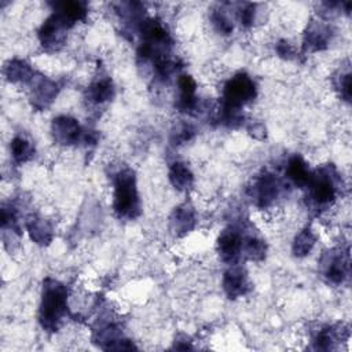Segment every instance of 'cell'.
Instances as JSON below:
<instances>
[{
    "mask_svg": "<svg viewBox=\"0 0 352 352\" xmlns=\"http://www.w3.org/2000/svg\"><path fill=\"white\" fill-rule=\"evenodd\" d=\"M177 87H179L177 107L180 109V111L192 113L198 107V99L195 95V89H197L195 80L191 76L183 74L177 78Z\"/></svg>",
    "mask_w": 352,
    "mask_h": 352,
    "instance_id": "4fadbf2b",
    "label": "cell"
},
{
    "mask_svg": "<svg viewBox=\"0 0 352 352\" xmlns=\"http://www.w3.org/2000/svg\"><path fill=\"white\" fill-rule=\"evenodd\" d=\"M330 37H331V33L329 26L319 22H312L308 26V30L304 37V48L311 52L322 51L327 48Z\"/></svg>",
    "mask_w": 352,
    "mask_h": 352,
    "instance_id": "2e32d148",
    "label": "cell"
},
{
    "mask_svg": "<svg viewBox=\"0 0 352 352\" xmlns=\"http://www.w3.org/2000/svg\"><path fill=\"white\" fill-rule=\"evenodd\" d=\"M276 52H278L282 58H287V59L292 58V55L294 54L292 44H289L287 41H280V43L276 45Z\"/></svg>",
    "mask_w": 352,
    "mask_h": 352,
    "instance_id": "f1b7e54d",
    "label": "cell"
},
{
    "mask_svg": "<svg viewBox=\"0 0 352 352\" xmlns=\"http://www.w3.org/2000/svg\"><path fill=\"white\" fill-rule=\"evenodd\" d=\"M336 87H337V89L340 91V94H341V96L346 100V102H349L351 100V73H349V70H346V72H341L338 76H337V78H336Z\"/></svg>",
    "mask_w": 352,
    "mask_h": 352,
    "instance_id": "4316f807",
    "label": "cell"
},
{
    "mask_svg": "<svg viewBox=\"0 0 352 352\" xmlns=\"http://www.w3.org/2000/svg\"><path fill=\"white\" fill-rule=\"evenodd\" d=\"M113 209L120 219H135L140 213L136 176L132 169H122L114 177Z\"/></svg>",
    "mask_w": 352,
    "mask_h": 352,
    "instance_id": "7a4b0ae2",
    "label": "cell"
},
{
    "mask_svg": "<svg viewBox=\"0 0 352 352\" xmlns=\"http://www.w3.org/2000/svg\"><path fill=\"white\" fill-rule=\"evenodd\" d=\"M51 132L54 140L62 146H72L84 140L85 132L76 118L70 116H58L52 120Z\"/></svg>",
    "mask_w": 352,
    "mask_h": 352,
    "instance_id": "5b68a950",
    "label": "cell"
},
{
    "mask_svg": "<svg viewBox=\"0 0 352 352\" xmlns=\"http://www.w3.org/2000/svg\"><path fill=\"white\" fill-rule=\"evenodd\" d=\"M169 180L179 191H186L192 186L194 176L184 162H175L169 169Z\"/></svg>",
    "mask_w": 352,
    "mask_h": 352,
    "instance_id": "44dd1931",
    "label": "cell"
},
{
    "mask_svg": "<svg viewBox=\"0 0 352 352\" xmlns=\"http://www.w3.org/2000/svg\"><path fill=\"white\" fill-rule=\"evenodd\" d=\"M30 82H32V96H30L32 104L38 110L48 107L58 95V91H59L58 85L52 80L43 76L33 77Z\"/></svg>",
    "mask_w": 352,
    "mask_h": 352,
    "instance_id": "9c48e42d",
    "label": "cell"
},
{
    "mask_svg": "<svg viewBox=\"0 0 352 352\" xmlns=\"http://www.w3.org/2000/svg\"><path fill=\"white\" fill-rule=\"evenodd\" d=\"M242 241H243V236L238 230L235 228L224 230L217 239V250L221 260L227 263L235 261L242 252Z\"/></svg>",
    "mask_w": 352,
    "mask_h": 352,
    "instance_id": "30bf717a",
    "label": "cell"
},
{
    "mask_svg": "<svg viewBox=\"0 0 352 352\" xmlns=\"http://www.w3.org/2000/svg\"><path fill=\"white\" fill-rule=\"evenodd\" d=\"M338 340H340V334L336 327H323L322 330L318 331L315 337V348L323 349V351L333 349Z\"/></svg>",
    "mask_w": 352,
    "mask_h": 352,
    "instance_id": "d4e9b609",
    "label": "cell"
},
{
    "mask_svg": "<svg viewBox=\"0 0 352 352\" xmlns=\"http://www.w3.org/2000/svg\"><path fill=\"white\" fill-rule=\"evenodd\" d=\"M4 74L10 82H29L34 77L30 65L21 59L8 60L4 66Z\"/></svg>",
    "mask_w": 352,
    "mask_h": 352,
    "instance_id": "ac0fdd59",
    "label": "cell"
},
{
    "mask_svg": "<svg viewBox=\"0 0 352 352\" xmlns=\"http://www.w3.org/2000/svg\"><path fill=\"white\" fill-rule=\"evenodd\" d=\"M257 88L250 76L238 73L231 77L223 89V107L227 110L239 111V109L256 98Z\"/></svg>",
    "mask_w": 352,
    "mask_h": 352,
    "instance_id": "3957f363",
    "label": "cell"
},
{
    "mask_svg": "<svg viewBox=\"0 0 352 352\" xmlns=\"http://www.w3.org/2000/svg\"><path fill=\"white\" fill-rule=\"evenodd\" d=\"M254 8H256L254 4L246 3V4L241 6V8L238 10V18H239V21L243 26H250L253 23V21H254Z\"/></svg>",
    "mask_w": 352,
    "mask_h": 352,
    "instance_id": "83f0119b",
    "label": "cell"
},
{
    "mask_svg": "<svg viewBox=\"0 0 352 352\" xmlns=\"http://www.w3.org/2000/svg\"><path fill=\"white\" fill-rule=\"evenodd\" d=\"M67 314V290L56 279L47 278L43 282L38 320L47 331H56Z\"/></svg>",
    "mask_w": 352,
    "mask_h": 352,
    "instance_id": "6da1fadb",
    "label": "cell"
},
{
    "mask_svg": "<svg viewBox=\"0 0 352 352\" xmlns=\"http://www.w3.org/2000/svg\"><path fill=\"white\" fill-rule=\"evenodd\" d=\"M315 241H316V238L309 228H304L302 231H300L293 242L294 256L304 257V256L309 254V252L312 250V248L315 245Z\"/></svg>",
    "mask_w": 352,
    "mask_h": 352,
    "instance_id": "cb8c5ba5",
    "label": "cell"
},
{
    "mask_svg": "<svg viewBox=\"0 0 352 352\" xmlns=\"http://www.w3.org/2000/svg\"><path fill=\"white\" fill-rule=\"evenodd\" d=\"M265 243L257 238V236H245L242 241V252L248 258L254 260V261H260L265 257Z\"/></svg>",
    "mask_w": 352,
    "mask_h": 352,
    "instance_id": "603a6c76",
    "label": "cell"
},
{
    "mask_svg": "<svg viewBox=\"0 0 352 352\" xmlns=\"http://www.w3.org/2000/svg\"><path fill=\"white\" fill-rule=\"evenodd\" d=\"M223 289L228 296V298H238L245 296L250 289V283L248 280L246 272L239 267L230 268L224 274Z\"/></svg>",
    "mask_w": 352,
    "mask_h": 352,
    "instance_id": "7c38bea8",
    "label": "cell"
},
{
    "mask_svg": "<svg viewBox=\"0 0 352 352\" xmlns=\"http://www.w3.org/2000/svg\"><path fill=\"white\" fill-rule=\"evenodd\" d=\"M311 170L308 169L307 162L300 157L294 155L289 160L287 166H286V176L298 187H307L309 177H311Z\"/></svg>",
    "mask_w": 352,
    "mask_h": 352,
    "instance_id": "d6986e66",
    "label": "cell"
},
{
    "mask_svg": "<svg viewBox=\"0 0 352 352\" xmlns=\"http://www.w3.org/2000/svg\"><path fill=\"white\" fill-rule=\"evenodd\" d=\"M98 345L103 349H116V351H125V349H135V345L124 338L121 330L114 324H106L98 330L95 337Z\"/></svg>",
    "mask_w": 352,
    "mask_h": 352,
    "instance_id": "8fae6325",
    "label": "cell"
},
{
    "mask_svg": "<svg viewBox=\"0 0 352 352\" xmlns=\"http://www.w3.org/2000/svg\"><path fill=\"white\" fill-rule=\"evenodd\" d=\"M67 29V25L52 12V15L48 16L40 28L38 40L47 51H56L63 45Z\"/></svg>",
    "mask_w": 352,
    "mask_h": 352,
    "instance_id": "52a82bcc",
    "label": "cell"
},
{
    "mask_svg": "<svg viewBox=\"0 0 352 352\" xmlns=\"http://www.w3.org/2000/svg\"><path fill=\"white\" fill-rule=\"evenodd\" d=\"M87 96L94 103H104L114 96V85L109 77L95 80L87 89Z\"/></svg>",
    "mask_w": 352,
    "mask_h": 352,
    "instance_id": "ffe728a7",
    "label": "cell"
},
{
    "mask_svg": "<svg viewBox=\"0 0 352 352\" xmlns=\"http://www.w3.org/2000/svg\"><path fill=\"white\" fill-rule=\"evenodd\" d=\"M195 226V212L191 205H180L177 206L170 219H169V227L173 234L182 236L190 232Z\"/></svg>",
    "mask_w": 352,
    "mask_h": 352,
    "instance_id": "5bb4252c",
    "label": "cell"
},
{
    "mask_svg": "<svg viewBox=\"0 0 352 352\" xmlns=\"http://www.w3.org/2000/svg\"><path fill=\"white\" fill-rule=\"evenodd\" d=\"M282 184L271 173H263L252 187V198L258 208L270 206L280 194Z\"/></svg>",
    "mask_w": 352,
    "mask_h": 352,
    "instance_id": "ba28073f",
    "label": "cell"
},
{
    "mask_svg": "<svg viewBox=\"0 0 352 352\" xmlns=\"http://www.w3.org/2000/svg\"><path fill=\"white\" fill-rule=\"evenodd\" d=\"M210 19H212V23H213L214 29H216L219 33H221V34H230V33L232 32V22H231V19L226 15L224 11L216 10L214 12H212Z\"/></svg>",
    "mask_w": 352,
    "mask_h": 352,
    "instance_id": "484cf974",
    "label": "cell"
},
{
    "mask_svg": "<svg viewBox=\"0 0 352 352\" xmlns=\"http://www.w3.org/2000/svg\"><path fill=\"white\" fill-rule=\"evenodd\" d=\"M11 154L15 162L23 164L30 158H33L34 146L32 144V142H29L23 136H15L11 142Z\"/></svg>",
    "mask_w": 352,
    "mask_h": 352,
    "instance_id": "7402d4cb",
    "label": "cell"
},
{
    "mask_svg": "<svg viewBox=\"0 0 352 352\" xmlns=\"http://www.w3.org/2000/svg\"><path fill=\"white\" fill-rule=\"evenodd\" d=\"M338 177L333 166H324L311 173L307 184L309 190V198L316 206L330 205L338 191Z\"/></svg>",
    "mask_w": 352,
    "mask_h": 352,
    "instance_id": "277c9868",
    "label": "cell"
},
{
    "mask_svg": "<svg viewBox=\"0 0 352 352\" xmlns=\"http://www.w3.org/2000/svg\"><path fill=\"white\" fill-rule=\"evenodd\" d=\"M320 268L324 278L336 285H340L345 280L349 274V257L348 253L340 250H331L322 257Z\"/></svg>",
    "mask_w": 352,
    "mask_h": 352,
    "instance_id": "8992f818",
    "label": "cell"
},
{
    "mask_svg": "<svg viewBox=\"0 0 352 352\" xmlns=\"http://www.w3.org/2000/svg\"><path fill=\"white\" fill-rule=\"evenodd\" d=\"M249 132L252 136L257 138V139H263L265 136V128L263 124L257 122V124H253L252 126H249Z\"/></svg>",
    "mask_w": 352,
    "mask_h": 352,
    "instance_id": "f546056e",
    "label": "cell"
},
{
    "mask_svg": "<svg viewBox=\"0 0 352 352\" xmlns=\"http://www.w3.org/2000/svg\"><path fill=\"white\" fill-rule=\"evenodd\" d=\"M26 230H28L32 241L36 242L37 245L45 246L52 241V236H54L52 226L43 217L30 216L26 220Z\"/></svg>",
    "mask_w": 352,
    "mask_h": 352,
    "instance_id": "e0dca14e",
    "label": "cell"
},
{
    "mask_svg": "<svg viewBox=\"0 0 352 352\" xmlns=\"http://www.w3.org/2000/svg\"><path fill=\"white\" fill-rule=\"evenodd\" d=\"M87 4L82 1H60L54 4V14L58 15L70 29L87 16Z\"/></svg>",
    "mask_w": 352,
    "mask_h": 352,
    "instance_id": "9a60e30c",
    "label": "cell"
}]
</instances>
